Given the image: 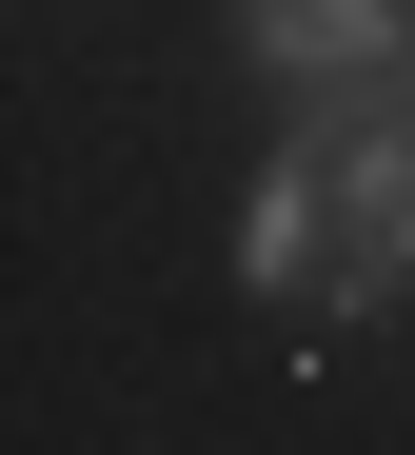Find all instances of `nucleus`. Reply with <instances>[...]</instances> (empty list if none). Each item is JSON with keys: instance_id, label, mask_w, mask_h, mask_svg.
<instances>
[{"instance_id": "f257e3e1", "label": "nucleus", "mask_w": 415, "mask_h": 455, "mask_svg": "<svg viewBox=\"0 0 415 455\" xmlns=\"http://www.w3.org/2000/svg\"><path fill=\"white\" fill-rule=\"evenodd\" d=\"M316 139H337V277H316V317H395L415 297V80L376 100H316Z\"/></svg>"}, {"instance_id": "f03ea898", "label": "nucleus", "mask_w": 415, "mask_h": 455, "mask_svg": "<svg viewBox=\"0 0 415 455\" xmlns=\"http://www.w3.org/2000/svg\"><path fill=\"white\" fill-rule=\"evenodd\" d=\"M237 60L297 100H376V80H415V0H237Z\"/></svg>"}, {"instance_id": "7ed1b4c3", "label": "nucleus", "mask_w": 415, "mask_h": 455, "mask_svg": "<svg viewBox=\"0 0 415 455\" xmlns=\"http://www.w3.org/2000/svg\"><path fill=\"white\" fill-rule=\"evenodd\" d=\"M237 277L297 297V317H316V277H337V139H316V119L258 159V198H237Z\"/></svg>"}]
</instances>
